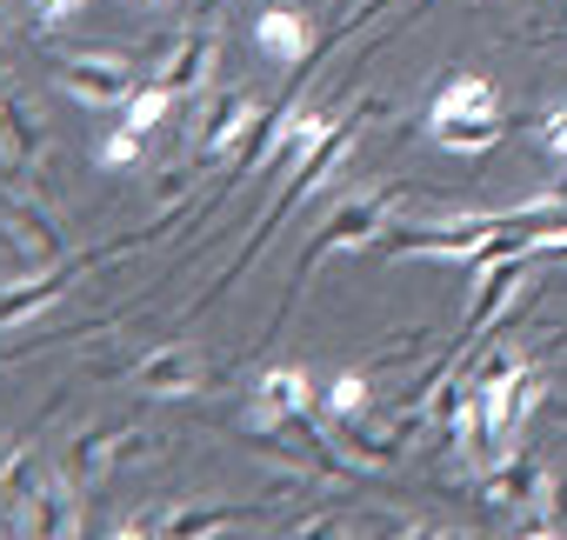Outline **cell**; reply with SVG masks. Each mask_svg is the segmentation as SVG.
<instances>
[{
	"label": "cell",
	"mask_w": 567,
	"mask_h": 540,
	"mask_svg": "<svg viewBox=\"0 0 567 540\" xmlns=\"http://www.w3.org/2000/svg\"><path fill=\"white\" fill-rule=\"evenodd\" d=\"M501 127H507V114H501V87L487 74H447L427 101V141L441 154L481 160L501 147Z\"/></svg>",
	"instance_id": "cell-1"
},
{
	"label": "cell",
	"mask_w": 567,
	"mask_h": 540,
	"mask_svg": "<svg viewBox=\"0 0 567 540\" xmlns=\"http://www.w3.org/2000/svg\"><path fill=\"white\" fill-rule=\"evenodd\" d=\"M394 200H401V187H374V194H348L308 240H301V260H295V281H288V294H301V281L315 274L321 260H334V253H361V247H374L381 233H388V220H394Z\"/></svg>",
	"instance_id": "cell-2"
},
{
	"label": "cell",
	"mask_w": 567,
	"mask_h": 540,
	"mask_svg": "<svg viewBox=\"0 0 567 540\" xmlns=\"http://www.w3.org/2000/svg\"><path fill=\"white\" fill-rule=\"evenodd\" d=\"M127 454H161V434H141V427H94V434H74L68 454H61V480L74 487V500H94V487L114 474V460Z\"/></svg>",
	"instance_id": "cell-3"
},
{
	"label": "cell",
	"mask_w": 567,
	"mask_h": 540,
	"mask_svg": "<svg viewBox=\"0 0 567 540\" xmlns=\"http://www.w3.org/2000/svg\"><path fill=\"white\" fill-rule=\"evenodd\" d=\"M315 407H321V387L308 381V367L274 361V367H260V381H254V401H247V434L274 440L288 420H301V414H315Z\"/></svg>",
	"instance_id": "cell-4"
},
{
	"label": "cell",
	"mask_w": 567,
	"mask_h": 540,
	"mask_svg": "<svg viewBox=\"0 0 567 540\" xmlns=\"http://www.w3.org/2000/svg\"><path fill=\"white\" fill-rule=\"evenodd\" d=\"M54 87L81 107H121L134 94V68L121 54H74V61L54 68Z\"/></svg>",
	"instance_id": "cell-5"
},
{
	"label": "cell",
	"mask_w": 567,
	"mask_h": 540,
	"mask_svg": "<svg viewBox=\"0 0 567 540\" xmlns=\"http://www.w3.org/2000/svg\"><path fill=\"white\" fill-rule=\"evenodd\" d=\"M527 267H534V253H501V260H487L481 267V288H474V308H467V321H461V347H474L507 308H514V294H520V281H527Z\"/></svg>",
	"instance_id": "cell-6"
},
{
	"label": "cell",
	"mask_w": 567,
	"mask_h": 540,
	"mask_svg": "<svg viewBox=\"0 0 567 540\" xmlns=\"http://www.w3.org/2000/svg\"><path fill=\"white\" fill-rule=\"evenodd\" d=\"M547 487H554V474H547L534 454H507V460L481 467V500H487V507H507V513L540 507V500H547Z\"/></svg>",
	"instance_id": "cell-7"
},
{
	"label": "cell",
	"mask_w": 567,
	"mask_h": 540,
	"mask_svg": "<svg viewBox=\"0 0 567 540\" xmlns=\"http://www.w3.org/2000/svg\"><path fill=\"white\" fill-rule=\"evenodd\" d=\"M134 387H141V394H161V401H187V394L207 387V361H200V347H187V341L154 347V354L134 367Z\"/></svg>",
	"instance_id": "cell-8"
},
{
	"label": "cell",
	"mask_w": 567,
	"mask_h": 540,
	"mask_svg": "<svg viewBox=\"0 0 567 540\" xmlns=\"http://www.w3.org/2000/svg\"><path fill=\"white\" fill-rule=\"evenodd\" d=\"M0 233H8V247H14L28 267H54V260H68L61 227H54L34 200H8V194H0Z\"/></svg>",
	"instance_id": "cell-9"
},
{
	"label": "cell",
	"mask_w": 567,
	"mask_h": 540,
	"mask_svg": "<svg viewBox=\"0 0 567 540\" xmlns=\"http://www.w3.org/2000/svg\"><path fill=\"white\" fill-rule=\"evenodd\" d=\"M74 274L81 267L74 260H54V267H34L28 281H14V288H0V328H21V321H34V314H48L68 288H74Z\"/></svg>",
	"instance_id": "cell-10"
},
{
	"label": "cell",
	"mask_w": 567,
	"mask_h": 540,
	"mask_svg": "<svg viewBox=\"0 0 567 540\" xmlns=\"http://www.w3.org/2000/svg\"><path fill=\"white\" fill-rule=\"evenodd\" d=\"M254 121H260V107H254V94H220L214 107H207V121H200V160H234L240 147H247V134H254Z\"/></svg>",
	"instance_id": "cell-11"
},
{
	"label": "cell",
	"mask_w": 567,
	"mask_h": 540,
	"mask_svg": "<svg viewBox=\"0 0 567 540\" xmlns=\"http://www.w3.org/2000/svg\"><path fill=\"white\" fill-rule=\"evenodd\" d=\"M254 48L267 54V61H280V68H308L315 61V48H308V14H295V8H267L260 21H254Z\"/></svg>",
	"instance_id": "cell-12"
},
{
	"label": "cell",
	"mask_w": 567,
	"mask_h": 540,
	"mask_svg": "<svg viewBox=\"0 0 567 540\" xmlns=\"http://www.w3.org/2000/svg\"><path fill=\"white\" fill-rule=\"evenodd\" d=\"M34 154H41V121L21 107V94L0 87V167H8V174H28Z\"/></svg>",
	"instance_id": "cell-13"
},
{
	"label": "cell",
	"mask_w": 567,
	"mask_h": 540,
	"mask_svg": "<svg viewBox=\"0 0 567 540\" xmlns=\"http://www.w3.org/2000/svg\"><path fill=\"white\" fill-rule=\"evenodd\" d=\"M207 68H214V41L194 28V34H187V41L161 61V74H154V81H161V87H174V94H194V87L207 81Z\"/></svg>",
	"instance_id": "cell-14"
},
{
	"label": "cell",
	"mask_w": 567,
	"mask_h": 540,
	"mask_svg": "<svg viewBox=\"0 0 567 540\" xmlns=\"http://www.w3.org/2000/svg\"><path fill=\"white\" fill-rule=\"evenodd\" d=\"M174 101H181L174 87H161V81H147V87H134V94L121 101V121H127V127H141V134H154V127H161V121L174 114Z\"/></svg>",
	"instance_id": "cell-15"
},
{
	"label": "cell",
	"mask_w": 567,
	"mask_h": 540,
	"mask_svg": "<svg viewBox=\"0 0 567 540\" xmlns=\"http://www.w3.org/2000/svg\"><path fill=\"white\" fill-rule=\"evenodd\" d=\"M147 141H154V134H141V127H127V121H114V127L101 134L94 160H101L107 174H121V167H141V160H147Z\"/></svg>",
	"instance_id": "cell-16"
},
{
	"label": "cell",
	"mask_w": 567,
	"mask_h": 540,
	"mask_svg": "<svg viewBox=\"0 0 567 540\" xmlns=\"http://www.w3.org/2000/svg\"><path fill=\"white\" fill-rule=\"evenodd\" d=\"M321 414H328V420H361V414H368V374H361V367L334 374L328 394H321Z\"/></svg>",
	"instance_id": "cell-17"
},
{
	"label": "cell",
	"mask_w": 567,
	"mask_h": 540,
	"mask_svg": "<svg viewBox=\"0 0 567 540\" xmlns=\"http://www.w3.org/2000/svg\"><path fill=\"white\" fill-rule=\"evenodd\" d=\"M240 513H254V507H167L161 533H220V527H234Z\"/></svg>",
	"instance_id": "cell-18"
},
{
	"label": "cell",
	"mask_w": 567,
	"mask_h": 540,
	"mask_svg": "<svg viewBox=\"0 0 567 540\" xmlns=\"http://www.w3.org/2000/svg\"><path fill=\"white\" fill-rule=\"evenodd\" d=\"M540 147H547V154L567 167V107H554V114L540 121Z\"/></svg>",
	"instance_id": "cell-19"
},
{
	"label": "cell",
	"mask_w": 567,
	"mask_h": 540,
	"mask_svg": "<svg viewBox=\"0 0 567 540\" xmlns=\"http://www.w3.org/2000/svg\"><path fill=\"white\" fill-rule=\"evenodd\" d=\"M81 8H87V0H34V14H41L48 28H61V21H74Z\"/></svg>",
	"instance_id": "cell-20"
},
{
	"label": "cell",
	"mask_w": 567,
	"mask_h": 540,
	"mask_svg": "<svg viewBox=\"0 0 567 540\" xmlns=\"http://www.w3.org/2000/svg\"><path fill=\"white\" fill-rule=\"evenodd\" d=\"M21 460H28V447H21V440H0V487H8V474H14Z\"/></svg>",
	"instance_id": "cell-21"
},
{
	"label": "cell",
	"mask_w": 567,
	"mask_h": 540,
	"mask_svg": "<svg viewBox=\"0 0 567 540\" xmlns=\"http://www.w3.org/2000/svg\"><path fill=\"white\" fill-rule=\"evenodd\" d=\"M560 200H567V180H560Z\"/></svg>",
	"instance_id": "cell-22"
}]
</instances>
